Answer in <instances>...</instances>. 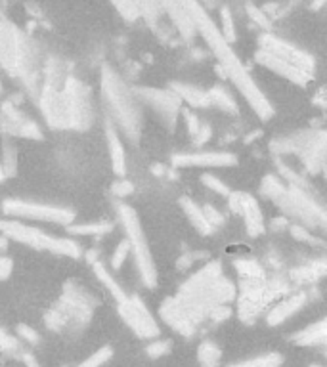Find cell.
I'll return each mask as SVG.
<instances>
[{"mask_svg": "<svg viewBox=\"0 0 327 367\" xmlns=\"http://www.w3.org/2000/svg\"><path fill=\"white\" fill-rule=\"evenodd\" d=\"M184 119H186V127H188L189 134H191V136H196V134H198L199 127H201V125H199L198 117H196V115H193L191 112H188V109H186V112H184Z\"/></svg>", "mask_w": 327, "mask_h": 367, "instance_id": "836d02e7", "label": "cell"}, {"mask_svg": "<svg viewBox=\"0 0 327 367\" xmlns=\"http://www.w3.org/2000/svg\"><path fill=\"white\" fill-rule=\"evenodd\" d=\"M103 96H105L107 103L112 105L109 109H112L113 117L119 120L127 136L136 140L138 128H140L136 103L130 98L125 85L109 71H103Z\"/></svg>", "mask_w": 327, "mask_h": 367, "instance_id": "5b68a950", "label": "cell"}, {"mask_svg": "<svg viewBox=\"0 0 327 367\" xmlns=\"http://www.w3.org/2000/svg\"><path fill=\"white\" fill-rule=\"evenodd\" d=\"M2 169H4V174L6 176H12L16 174L17 169V155H16V145L12 144L10 138H4L2 142Z\"/></svg>", "mask_w": 327, "mask_h": 367, "instance_id": "cb8c5ba5", "label": "cell"}, {"mask_svg": "<svg viewBox=\"0 0 327 367\" xmlns=\"http://www.w3.org/2000/svg\"><path fill=\"white\" fill-rule=\"evenodd\" d=\"M201 182L205 184L207 188H211L213 191H216V193H220V196H230V188L224 184L222 180H218L216 176H213V174H203V176H201Z\"/></svg>", "mask_w": 327, "mask_h": 367, "instance_id": "f1b7e54d", "label": "cell"}, {"mask_svg": "<svg viewBox=\"0 0 327 367\" xmlns=\"http://www.w3.org/2000/svg\"><path fill=\"white\" fill-rule=\"evenodd\" d=\"M94 272H96V275H98V280H100V282H102L103 285L107 287V291L112 293L113 299L117 300V302H120V300L127 297V293H125V289H123L119 283L113 280V275H109V272H107V270L103 268L102 262H96V260H94Z\"/></svg>", "mask_w": 327, "mask_h": 367, "instance_id": "ffe728a7", "label": "cell"}, {"mask_svg": "<svg viewBox=\"0 0 327 367\" xmlns=\"http://www.w3.org/2000/svg\"><path fill=\"white\" fill-rule=\"evenodd\" d=\"M198 358L203 367H216L220 364L222 352L213 341H203L198 348Z\"/></svg>", "mask_w": 327, "mask_h": 367, "instance_id": "d6986e66", "label": "cell"}, {"mask_svg": "<svg viewBox=\"0 0 327 367\" xmlns=\"http://www.w3.org/2000/svg\"><path fill=\"white\" fill-rule=\"evenodd\" d=\"M17 335H19L23 341L29 342V344H39V342H41V335L36 333L33 327H29V325L25 324L17 325Z\"/></svg>", "mask_w": 327, "mask_h": 367, "instance_id": "4dcf8cb0", "label": "cell"}, {"mask_svg": "<svg viewBox=\"0 0 327 367\" xmlns=\"http://www.w3.org/2000/svg\"><path fill=\"white\" fill-rule=\"evenodd\" d=\"M0 88H2V86H0Z\"/></svg>", "mask_w": 327, "mask_h": 367, "instance_id": "7bdbcfd3", "label": "cell"}, {"mask_svg": "<svg viewBox=\"0 0 327 367\" xmlns=\"http://www.w3.org/2000/svg\"><path fill=\"white\" fill-rule=\"evenodd\" d=\"M21 354H19V359L25 364L27 367H39V361H36V358H34L31 352H25V350H19Z\"/></svg>", "mask_w": 327, "mask_h": 367, "instance_id": "f35d334b", "label": "cell"}, {"mask_svg": "<svg viewBox=\"0 0 327 367\" xmlns=\"http://www.w3.org/2000/svg\"><path fill=\"white\" fill-rule=\"evenodd\" d=\"M260 46H262L260 50L270 52V54H274L277 58H282V60L297 65V67L302 69L304 73H310V75H312V71H314V60L310 58L308 54L299 50L297 46H291V44L284 43V41H277V39L270 36V34H264V36L260 39Z\"/></svg>", "mask_w": 327, "mask_h": 367, "instance_id": "9c48e42d", "label": "cell"}, {"mask_svg": "<svg viewBox=\"0 0 327 367\" xmlns=\"http://www.w3.org/2000/svg\"><path fill=\"white\" fill-rule=\"evenodd\" d=\"M209 98H211V107L216 105V107H220L224 112H238V105H235L233 96L228 90L220 88V86H215L213 90H209Z\"/></svg>", "mask_w": 327, "mask_h": 367, "instance_id": "44dd1931", "label": "cell"}, {"mask_svg": "<svg viewBox=\"0 0 327 367\" xmlns=\"http://www.w3.org/2000/svg\"><path fill=\"white\" fill-rule=\"evenodd\" d=\"M112 356H113V350H112V348H107V346H105V348H100L98 352H94V354H92L90 358L85 359L83 364H78L77 367H102L103 364L107 361V359L112 358Z\"/></svg>", "mask_w": 327, "mask_h": 367, "instance_id": "484cf974", "label": "cell"}, {"mask_svg": "<svg viewBox=\"0 0 327 367\" xmlns=\"http://www.w3.org/2000/svg\"><path fill=\"white\" fill-rule=\"evenodd\" d=\"M0 231H2V235L6 240L19 241L27 247L48 251V253H56V255L71 256V258L81 256V247H78L77 241L56 238V235H50V233L39 230V228L16 222V220H0Z\"/></svg>", "mask_w": 327, "mask_h": 367, "instance_id": "3957f363", "label": "cell"}, {"mask_svg": "<svg viewBox=\"0 0 327 367\" xmlns=\"http://www.w3.org/2000/svg\"><path fill=\"white\" fill-rule=\"evenodd\" d=\"M326 272V264L324 262H312V264L301 266V268H297V270H293V277L297 280V282H316L319 280L321 275Z\"/></svg>", "mask_w": 327, "mask_h": 367, "instance_id": "7402d4cb", "label": "cell"}, {"mask_svg": "<svg viewBox=\"0 0 327 367\" xmlns=\"http://www.w3.org/2000/svg\"><path fill=\"white\" fill-rule=\"evenodd\" d=\"M201 209H203V214H205L207 222L211 224L213 228H216V226H220V224L224 222V216L218 213L213 205H205V207H201Z\"/></svg>", "mask_w": 327, "mask_h": 367, "instance_id": "1f68e13d", "label": "cell"}, {"mask_svg": "<svg viewBox=\"0 0 327 367\" xmlns=\"http://www.w3.org/2000/svg\"><path fill=\"white\" fill-rule=\"evenodd\" d=\"M138 96L142 100H146L151 107H155V112L161 115V119L169 127L176 125V113H178V107H180V100H178V96L174 94V92L154 90V88H140Z\"/></svg>", "mask_w": 327, "mask_h": 367, "instance_id": "30bf717a", "label": "cell"}, {"mask_svg": "<svg viewBox=\"0 0 327 367\" xmlns=\"http://www.w3.org/2000/svg\"><path fill=\"white\" fill-rule=\"evenodd\" d=\"M2 211L8 216L27 218V220H41V222H54L60 226H69L75 218V213L71 209L63 207L41 205V203H29L19 199H10L2 205Z\"/></svg>", "mask_w": 327, "mask_h": 367, "instance_id": "8992f818", "label": "cell"}, {"mask_svg": "<svg viewBox=\"0 0 327 367\" xmlns=\"http://www.w3.org/2000/svg\"><path fill=\"white\" fill-rule=\"evenodd\" d=\"M291 233L293 238L299 241H306V243H314V241H316V238H314L308 230H304L302 226H293Z\"/></svg>", "mask_w": 327, "mask_h": 367, "instance_id": "d6a6232c", "label": "cell"}, {"mask_svg": "<svg viewBox=\"0 0 327 367\" xmlns=\"http://www.w3.org/2000/svg\"><path fill=\"white\" fill-rule=\"evenodd\" d=\"M327 339V325L326 319H319L316 324L308 325L306 329H302L299 333L293 335V341L301 346H316V344H324Z\"/></svg>", "mask_w": 327, "mask_h": 367, "instance_id": "e0dca14e", "label": "cell"}, {"mask_svg": "<svg viewBox=\"0 0 327 367\" xmlns=\"http://www.w3.org/2000/svg\"><path fill=\"white\" fill-rule=\"evenodd\" d=\"M172 90H174V94L178 96V100H184V102L189 103L191 107H211L209 92H207V90H201L198 86L174 83V85H172Z\"/></svg>", "mask_w": 327, "mask_h": 367, "instance_id": "2e32d148", "label": "cell"}, {"mask_svg": "<svg viewBox=\"0 0 327 367\" xmlns=\"http://www.w3.org/2000/svg\"><path fill=\"white\" fill-rule=\"evenodd\" d=\"M172 348V341H155L151 342L149 346H147V356L149 358H163V356H167L169 352H171Z\"/></svg>", "mask_w": 327, "mask_h": 367, "instance_id": "f546056e", "label": "cell"}, {"mask_svg": "<svg viewBox=\"0 0 327 367\" xmlns=\"http://www.w3.org/2000/svg\"><path fill=\"white\" fill-rule=\"evenodd\" d=\"M180 207L184 209V213H186V216H188V220L191 224H193V228L199 231V233H203V235H209L211 231L215 230L211 224L207 222L205 214H203V209L199 205H196L191 199H188V197H182L180 199Z\"/></svg>", "mask_w": 327, "mask_h": 367, "instance_id": "ac0fdd59", "label": "cell"}, {"mask_svg": "<svg viewBox=\"0 0 327 367\" xmlns=\"http://www.w3.org/2000/svg\"><path fill=\"white\" fill-rule=\"evenodd\" d=\"M113 230L112 222H98V224H78L73 226L69 224L67 231L73 235H103V233H109Z\"/></svg>", "mask_w": 327, "mask_h": 367, "instance_id": "603a6c76", "label": "cell"}, {"mask_svg": "<svg viewBox=\"0 0 327 367\" xmlns=\"http://www.w3.org/2000/svg\"><path fill=\"white\" fill-rule=\"evenodd\" d=\"M119 314L125 324L140 337V339H155L159 337V325L146 308V302L140 297H125L119 302Z\"/></svg>", "mask_w": 327, "mask_h": 367, "instance_id": "52a82bcc", "label": "cell"}, {"mask_svg": "<svg viewBox=\"0 0 327 367\" xmlns=\"http://www.w3.org/2000/svg\"><path fill=\"white\" fill-rule=\"evenodd\" d=\"M112 191L117 197H127L129 193H132V184H130V182H127V180H123V182L113 184Z\"/></svg>", "mask_w": 327, "mask_h": 367, "instance_id": "e575fe53", "label": "cell"}, {"mask_svg": "<svg viewBox=\"0 0 327 367\" xmlns=\"http://www.w3.org/2000/svg\"><path fill=\"white\" fill-rule=\"evenodd\" d=\"M240 214L245 220V226H247V233L251 238H257L264 231V218H262V211L258 207L257 199H253L247 193H241L240 201Z\"/></svg>", "mask_w": 327, "mask_h": 367, "instance_id": "4fadbf2b", "label": "cell"}, {"mask_svg": "<svg viewBox=\"0 0 327 367\" xmlns=\"http://www.w3.org/2000/svg\"><path fill=\"white\" fill-rule=\"evenodd\" d=\"M235 270L243 280H264V268L257 260H235Z\"/></svg>", "mask_w": 327, "mask_h": 367, "instance_id": "d4e9b609", "label": "cell"}, {"mask_svg": "<svg viewBox=\"0 0 327 367\" xmlns=\"http://www.w3.org/2000/svg\"><path fill=\"white\" fill-rule=\"evenodd\" d=\"M205 253H188V255H184L180 260H178V268H180V270H186L189 264H193L196 258H205Z\"/></svg>", "mask_w": 327, "mask_h": 367, "instance_id": "74e56055", "label": "cell"}, {"mask_svg": "<svg viewBox=\"0 0 327 367\" xmlns=\"http://www.w3.org/2000/svg\"><path fill=\"white\" fill-rule=\"evenodd\" d=\"M107 145H109V157H112L113 171L117 176H125L127 172V155H125V147H123V142H120L117 130L113 128L112 123H107Z\"/></svg>", "mask_w": 327, "mask_h": 367, "instance_id": "9a60e30c", "label": "cell"}, {"mask_svg": "<svg viewBox=\"0 0 327 367\" xmlns=\"http://www.w3.org/2000/svg\"><path fill=\"white\" fill-rule=\"evenodd\" d=\"M6 178V174H4V169H2V162H0V180Z\"/></svg>", "mask_w": 327, "mask_h": 367, "instance_id": "60d3db41", "label": "cell"}, {"mask_svg": "<svg viewBox=\"0 0 327 367\" xmlns=\"http://www.w3.org/2000/svg\"><path fill=\"white\" fill-rule=\"evenodd\" d=\"M129 253H130L129 240H123L119 245H117V249L113 251V255H112L113 270H119L120 266L125 264V260L129 258Z\"/></svg>", "mask_w": 327, "mask_h": 367, "instance_id": "4316f807", "label": "cell"}, {"mask_svg": "<svg viewBox=\"0 0 327 367\" xmlns=\"http://www.w3.org/2000/svg\"><path fill=\"white\" fill-rule=\"evenodd\" d=\"M285 226H287V220H285V218H282V216L274 218V220H272V224H270V228H272V230H275V231H279L282 228H285Z\"/></svg>", "mask_w": 327, "mask_h": 367, "instance_id": "ab89813d", "label": "cell"}, {"mask_svg": "<svg viewBox=\"0 0 327 367\" xmlns=\"http://www.w3.org/2000/svg\"><path fill=\"white\" fill-rule=\"evenodd\" d=\"M174 167H233L238 157L228 151H198V154H178L172 157Z\"/></svg>", "mask_w": 327, "mask_h": 367, "instance_id": "8fae6325", "label": "cell"}, {"mask_svg": "<svg viewBox=\"0 0 327 367\" xmlns=\"http://www.w3.org/2000/svg\"><path fill=\"white\" fill-rule=\"evenodd\" d=\"M0 352H2V354L19 352V341H17L16 337H12L4 327H0Z\"/></svg>", "mask_w": 327, "mask_h": 367, "instance_id": "83f0119b", "label": "cell"}, {"mask_svg": "<svg viewBox=\"0 0 327 367\" xmlns=\"http://www.w3.org/2000/svg\"><path fill=\"white\" fill-rule=\"evenodd\" d=\"M209 43L213 46V50L216 52V56L220 58V63H222L224 71L228 73V77L232 78L233 85L240 88V92L245 98H247V102L251 103V107L255 109L260 119H270L272 117V107H270V103L268 100L262 96V92L258 90L255 83L251 81V77L247 75V71L243 69V65L240 63V60L233 56L230 48L224 44L222 39H218L215 33H211L209 31Z\"/></svg>", "mask_w": 327, "mask_h": 367, "instance_id": "7a4b0ae2", "label": "cell"}, {"mask_svg": "<svg viewBox=\"0 0 327 367\" xmlns=\"http://www.w3.org/2000/svg\"><path fill=\"white\" fill-rule=\"evenodd\" d=\"M211 134H213V128L209 127V125H201L198 130V134H196V144L201 145L205 144V142H209V138H211Z\"/></svg>", "mask_w": 327, "mask_h": 367, "instance_id": "8d00e7d4", "label": "cell"}, {"mask_svg": "<svg viewBox=\"0 0 327 367\" xmlns=\"http://www.w3.org/2000/svg\"><path fill=\"white\" fill-rule=\"evenodd\" d=\"M257 60L260 61L262 65H266L268 69L275 71L277 75L289 78V81H293V83H297V85L301 86H306L310 81L314 78L310 73H304V71L297 67V65H293L289 61L282 60V58H277V56H274V54H270V52L266 50H258Z\"/></svg>", "mask_w": 327, "mask_h": 367, "instance_id": "7c38bea8", "label": "cell"}, {"mask_svg": "<svg viewBox=\"0 0 327 367\" xmlns=\"http://www.w3.org/2000/svg\"><path fill=\"white\" fill-rule=\"evenodd\" d=\"M4 109L0 113V128L8 136H21V138H36L41 140L43 132L36 127V123L27 119L23 113H19L12 103H4Z\"/></svg>", "mask_w": 327, "mask_h": 367, "instance_id": "ba28073f", "label": "cell"}, {"mask_svg": "<svg viewBox=\"0 0 327 367\" xmlns=\"http://www.w3.org/2000/svg\"><path fill=\"white\" fill-rule=\"evenodd\" d=\"M12 258L8 256H0V280H8L10 273H12Z\"/></svg>", "mask_w": 327, "mask_h": 367, "instance_id": "d590c367", "label": "cell"}, {"mask_svg": "<svg viewBox=\"0 0 327 367\" xmlns=\"http://www.w3.org/2000/svg\"><path fill=\"white\" fill-rule=\"evenodd\" d=\"M284 172L291 178V184L285 186L284 182L275 176H266L262 180V193L270 197L287 216L299 218L302 224H308V226H324L326 213L314 201V197L310 196L304 182L293 172Z\"/></svg>", "mask_w": 327, "mask_h": 367, "instance_id": "6da1fadb", "label": "cell"}, {"mask_svg": "<svg viewBox=\"0 0 327 367\" xmlns=\"http://www.w3.org/2000/svg\"><path fill=\"white\" fill-rule=\"evenodd\" d=\"M310 367H324V366H310Z\"/></svg>", "mask_w": 327, "mask_h": 367, "instance_id": "b9f144b4", "label": "cell"}, {"mask_svg": "<svg viewBox=\"0 0 327 367\" xmlns=\"http://www.w3.org/2000/svg\"><path fill=\"white\" fill-rule=\"evenodd\" d=\"M119 211V218L123 228L127 231V240L130 243V251L134 253V260H136L138 273H140V280L142 283L154 289L157 285V272H155V264L151 260V253H149V247H147L146 235H144V230L140 226V220H138L134 209L129 205H119L117 207Z\"/></svg>", "mask_w": 327, "mask_h": 367, "instance_id": "277c9868", "label": "cell"}, {"mask_svg": "<svg viewBox=\"0 0 327 367\" xmlns=\"http://www.w3.org/2000/svg\"><path fill=\"white\" fill-rule=\"evenodd\" d=\"M304 304H306V295H304V293H299V295H295V297H289V299L282 300L279 304H275V306L268 312L266 322L270 325L284 324L285 319L295 316Z\"/></svg>", "mask_w": 327, "mask_h": 367, "instance_id": "5bb4252c", "label": "cell"}]
</instances>
